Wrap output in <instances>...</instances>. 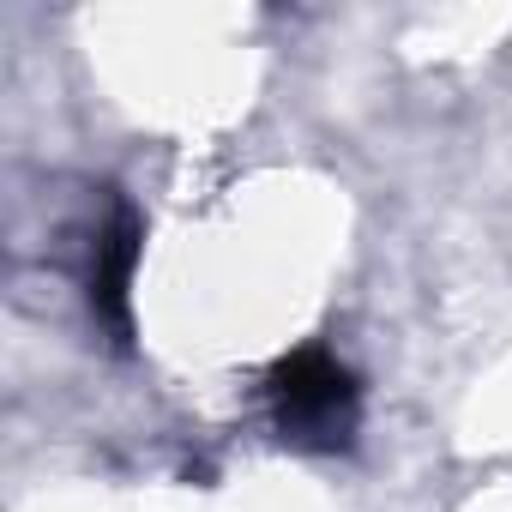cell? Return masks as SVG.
Instances as JSON below:
<instances>
[{
	"label": "cell",
	"mask_w": 512,
	"mask_h": 512,
	"mask_svg": "<svg viewBox=\"0 0 512 512\" xmlns=\"http://www.w3.org/2000/svg\"><path fill=\"white\" fill-rule=\"evenodd\" d=\"M272 410H278L284 440L314 446V452H332V446H350L362 392H356V374L338 356L296 350V356H284L272 368Z\"/></svg>",
	"instance_id": "6da1fadb"
},
{
	"label": "cell",
	"mask_w": 512,
	"mask_h": 512,
	"mask_svg": "<svg viewBox=\"0 0 512 512\" xmlns=\"http://www.w3.org/2000/svg\"><path fill=\"white\" fill-rule=\"evenodd\" d=\"M133 260H139V223L133 211H115L109 229H97L91 247V314L127 338V284H133Z\"/></svg>",
	"instance_id": "7a4b0ae2"
}]
</instances>
